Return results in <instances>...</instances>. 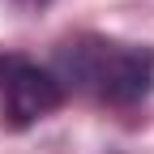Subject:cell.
<instances>
[{"label": "cell", "instance_id": "obj_3", "mask_svg": "<svg viewBox=\"0 0 154 154\" xmlns=\"http://www.w3.org/2000/svg\"><path fill=\"white\" fill-rule=\"evenodd\" d=\"M17 5H34V9H38V5H47V0H17Z\"/></svg>", "mask_w": 154, "mask_h": 154}, {"label": "cell", "instance_id": "obj_2", "mask_svg": "<svg viewBox=\"0 0 154 154\" xmlns=\"http://www.w3.org/2000/svg\"><path fill=\"white\" fill-rule=\"evenodd\" d=\"M69 99L64 82L56 69L30 60L22 51H0V124L22 133L47 120L51 111H60Z\"/></svg>", "mask_w": 154, "mask_h": 154}, {"label": "cell", "instance_id": "obj_1", "mask_svg": "<svg viewBox=\"0 0 154 154\" xmlns=\"http://www.w3.org/2000/svg\"><path fill=\"white\" fill-rule=\"evenodd\" d=\"M64 90H82L94 103L133 107L154 90V51L146 43H124L111 34H73L60 47Z\"/></svg>", "mask_w": 154, "mask_h": 154}]
</instances>
